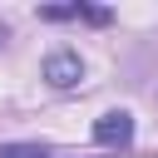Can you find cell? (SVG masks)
<instances>
[{
  "mask_svg": "<svg viewBox=\"0 0 158 158\" xmlns=\"http://www.w3.org/2000/svg\"><path fill=\"white\" fill-rule=\"evenodd\" d=\"M128 138H133V118H128L123 109H109V114L94 118V143H104V148H128Z\"/></svg>",
  "mask_w": 158,
  "mask_h": 158,
  "instance_id": "cell-1",
  "label": "cell"
},
{
  "mask_svg": "<svg viewBox=\"0 0 158 158\" xmlns=\"http://www.w3.org/2000/svg\"><path fill=\"white\" fill-rule=\"evenodd\" d=\"M79 74H84V64H79V54H74V49H54V54L44 59V79H49L54 89H74V84H79Z\"/></svg>",
  "mask_w": 158,
  "mask_h": 158,
  "instance_id": "cell-2",
  "label": "cell"
},
{
  "mask_svg": "<svg viewBox=\"0 0 158 158\" xmlns=\"http://www.w3.org/2000/svg\"><path fill=\"white\" fill-rule=\"evenodd\" d=\"M40 20H89V25H109L114 15L99 10V5H49V10H40Z\"/></svg>",
  "mask_w": 158,
  "mask_h": 158,
  "instance_id": "cell-3",
  "label": "cell"
},
{
  "mask_svg": "<svg viewBox=\"0 0 158 158\" xmlns=\"http://www.w3.org/2000/svg\"><path fill=\"white\" fill-rule=\"evenodd\" d=\"M0 158H49L40 143H0Z\"/></svg>",
  "mask_w": 158,
  "mask_h": 158,
  "instance_id": "cell-4",
  "label": "cell"
}]
</instances>
